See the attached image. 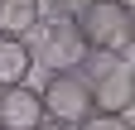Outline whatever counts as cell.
Listing matches in <instances>:
<instances>
[{
  "label": "cell",
  "mask_w": 135,
  "mask_h": 130,
  "mask_svg": "<svg viewBox=\"0 0 135 130\" xmlns=\"http://www.w3.org/2000/svg\"><path fill=\"white\" fill-rule=\"evenodd\" d=\"M29 48H34V58H39L44 68H53V72L87 68V58H92V48H87V39H82V29H77L73 14H44V19L34 24V34H29Z\"/></svg>",
  "instance_id": "1"
},
{
  "label": "cell",
  "mask_w": 135,
  "mask_h": 130,
  "mask_svg": "<svg viewBox=\"0 0 135 130\" xmlns=\"http://www.w3.org/2000/svg\"><path fill=\"white\" fill-rule=\"evenodd\" d=\"M77 29H82V39H87L92 58H121L135 43V14L121 0H92V5L77 14Z\"/></svg>",
  "instance_id": "2"
},
{
  "label": "cell",
  "mask_w": 135,
  "mask_h": 130,
  "mask_svg": "<svg viewBox=\"0 0 135 130\" xmlns=\"http://www.w3.org/2000/svg\"><path fill=\"white\" fill-rule=\"evenodd\" d=\"M39 96H44V116L68 121V125H77L82 116H92V111H97V101H92V77L82 72V68L48 72V82L39 87Z\"/></svg>",
  "instance_id": "3"
},
{
  "label": "cell",
  "mask_w": 135,
  "mask_h": 130,
  "mask_svg": "<svg viewBox=\"0 0 135 130\" xmlns=\"http://www.w3.org/2000/svg\"><path fill=\"white\" fill-rule=\"evenodd\" d=\"M92 101H97V111H121V116H130L135 111V63L111 58L106 68H97Z\"/></svg>",
  "instance_id": "4"
},
{
  "label": "cell",
  "mask_w": 135,
  "mask_h": 130,
  "mask_svg": "<svg viewBox=\"0 0 135 130\" xmlns=\"http://www.w3.org/2000/svg\"><path fill=\"white\" fill-rule=\"evenodd\" d=\"M39 121H44V96H39V87H29V82L0 87V130H34Z\"/></svg>",
  "instance_id": "5"
},
{
  "label": "cell",
  "mask_w": 135,
  "mask_h": 130,
  "mask_svg": "<svg viewBox=\"0 0 135 130\" xmlns=\"http://www.w3.org/2000/svg\"><path fill=\"white\" fill-rule=\"evenodd\" d=\"M29 72H34V48H29V39H5V34H0V87L29 82Z\"/></svg>",
  "instance_id": "6"
},
{
  "label": "cell",
  "mask_w": 135,
  "mask_h": 130,
  "mask_svg": "<svg viewBox=\"0 0 135 130\" xmlns=\"http://www.w3.org/2000/svg\"><path fill=\"white\" fill-rule=\"evenodd\" d=\"M39 19H44L39 0H0V34L5 39H29Z\"/></svg>",
  "instance_id": "7"
},
{
  "label": "cell",
  "mask_w": 135,
  "mask_h": 130,
  "mask_svg": "<svg viewBox=\"0 0 135 130\" xmlns=\"http://www.w3.org/2000/svg\"><path fill=\"white\" fill-rule=\"evenodd\" d=\"M77 130H135V121L121 111H92V116L77 121Z\"/></svg>",
  "instance_id": "8"
},
{
  "label": "cell",
  "mask_w": 135,
  "mask_h": 130,
  "mask_svg": "<svg viewBox=\"0 0 135 130\" xmlns=\"http://www.w3.org/2000/svg\"><path fill=\"white\" fill-rule=\"evenodd\" d=\"M87 5H92V0H53V10H58V14H73V19H77Z\"/></svg>",
  "instance_id": "9"
},
{
  "label": "cell",
  "mask_w": 135,
  "mask_h": 130,
  "mask_svg": "<svg viewBox=\"0 0 135 130\" xmlns=\"http://www.w3.org/2000/svg\"><path fill=\"white\" fill-rule=\"evenodd\" d=\"M34 130H77V125H68V121H53V116H44Z\"/></svg>",
  "instance_id": "10"
},
{
  "label": "cell",
  "mask_w": 135,
  "mask_h": 130,
  "mask_svg": "<svg viewBox=\"0 0 135 130\" xmlns=\"http://www.w3.org/2000/svg\"><path fill=\"white\" fill-rule=\"evenodd\" d=\"M121 5H126V10H130V14H135V0H121Z\"/></svg>",
  "instance_id": "11"
}]
</instances>
